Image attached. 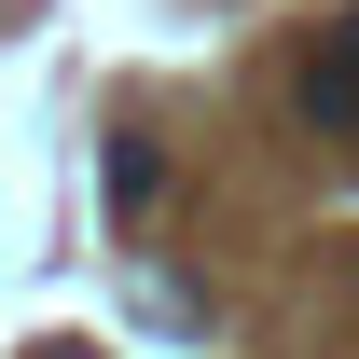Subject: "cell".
<instances>
[{
	"mask_svg": "<svg viewBox=\"0 0 359 359\" xmlns=\"http://www.w3.org/2000/svg\"><path fill=\"white\" fill-rule=\"evenodd\" d=\"M290 111H304L318 138H346V125H359V14H346V28H332L318 55H304V83H290Z\"/></svg>",
	"mask_w": 359,
	"mask_h": 359,
	"instance_id": "cell-1",
	"label": "cell"
},
{
	"mask_svg": "<svg viewBox=\"0 0 359 359\" xmlns=\"http://www.w3.org/2000/svg\"><path fill=\"white\" fill-rule=\"evenodd\" d=\"M152 180H166V152H152V138H125V152H111V194H125V208H152Z\"/></svg>",
	"mask_w": 359,
	"mask_h": 359,
	"instance_id": "cell-2",
	"label": "cell"
},
{
	"mask_svg": "<svg viewBox=\"0 0 359 359\" xmlns=\"http://www.w3.org/2000/svg\"><path fill=\"white\" fill-rule=\"evenodd\" d=\"M28 359H97V346H28Z\"/></svg>",
	"mask_w": 359,
	"mask_h": 359,
	"instance_id": "cell-3",
	"label": "cell"
}]
</instances>
